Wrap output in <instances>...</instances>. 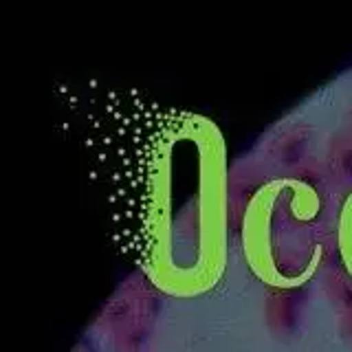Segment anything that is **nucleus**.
I'll list each match as a JSON object with an SVG mask.
<instances>
[{
  "label": "nucleus",
  "instance_id": "nucleus-1",
  "mask_svg": "<svg viewBox=\"0 0 352 352\" xmlns=\"http://www.w3.org/2000/svg\"><path fill=\"white\" fill-rule=\"evenodd\" d=\"M108 148L141 176L102 161L121 247L146 282L192 297L218 284L225 267L227 170L216 126L198 115L110 95Z\"/></svg>",
  "mask_w": 352,
  "mask_h": 352
},
{
  "label": "nucleus",
  "instance_id": "nucleus-2",
  "mask_svg": "<svg viewBox=\"0 0 352 352\" xmlns=\"http://www.w3.org/2000/svg\"><path fill=\"white\" fill-rule=\"evenodd\" d=\"M304 293L297 286H278L264 300V324L278 341H289L302 328Z\"/></svg>",
  "mask_w": 352,
  "mask_h": 352
},
{
  "label": "nucleus",
  "instance_id": "nucleus-3",
  "mask_svg": "<svg viewBox=\"0 0 352 352\" xmlns=\"http://www.w3.org/2000/svg\"><path fill=\"white\" fill-rule=\"evenodd\" d=\"M313 148V128L308 124H291L282 128L269 143V161L282 172H293L308 159Z\"/></svg>",
  "mask_w": 352,
  "mask_h": 352
},
{
  "label": "nucleus",
  "instance_id": "nucleus-4",
  "mask_svg": "<svg viewBox=\"0 0 352 352\" xmlns=\"http://www.w3.org/2000/svg\"><path fill=\"white\" fill-rule=\"evenodd\" d=\"M326 168L333 179L344 185L352 187V128H341L328 141L326 148Z\"/></svg>",
  "mask_w": 352,
  "mask_h": 352
},
{
  "label": "nucleus",
  "instance_id": "nucleus-5",
  "mask_svg": "<svg viewBox=\"0 0 352 352\" xmlns=\"http://www.w3.org/2000/svg\"><path fill=\"white\" fill-rule=\"evenodd\" d=\"M152 326H154V319L139 317L135 322H130L128 326L119 328L113 335L115 352H143L152 339Z\"/></svg>",
  "mask_w": 352,
  "mask_h": 352
},
{
  "label": "nucleus",
  "instance_id": "nucleus-6",
  "mask_svg": "<svg viewBox=\"0 0 352 352\" xmlns=\"http://www.w3.org/2000/svg\"><path fill=\"white\" fill-rule=\"evenodd\" d=\"M324 291L341 315L352 313V280L341 271H330L324 278Z\"/></svg>",
  "mask_w": 352,
  "mask_h": 352
},
{
  "label": "nucleus",
  "instance_id": "nucleus-7",
  "mask_svg": "<svg viewBox=\"0 0 352 352\" xmlns=\"http://www.w3.org/2000/svg\"><path fill=\"white\" fill-rule=\"evenodd\" d=\"M339 330H341V335H344V339L352 341V313L339 317Z\"/></svg>",
  "mask_w": 352,
  "mask_h": 352
},
{
  "label": "nucleus",
  "instance_id": "nucleus-8",
  "mask_svg": "<svg viewBox=\"0 0 352 352\" xmlns=\"http://www.w3.org/2000/svg\"><path fill=\"white\" fill-rule=\"evenodd\" d=\"M350 128H352V124H350Z\"/></svg>",
  "mask_w": 352,
  "mask_h": 352
}]
</instances>
